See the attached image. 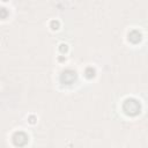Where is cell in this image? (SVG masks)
I'll use <instances>...</instances> for the list:
<instances>
[{"mask_svg": "<svg viewBox=\"0 0 148 148\" xmlns=\"http://www.w3.org/2000/svg\"><path fill=\"white\" fill-rule=\"evenodd\" d=\"M123 111L125 112V114L130 117H135L141 111V104L135 98H132V97L126 98L123 103Z\"/></svg>", "mask_w": 148, "mask_h": 148, "instance_id": "obj_1", "label": "cell"}, {"mask_svg": "<svg viewBox=\"0 0 148 148\" xmlns=\"http://www.w3.org/2000/svg\"><path fill=\"white\" fill-rule=\"evenodd\" d=\"M76 80V72L73 69H65L60 74V82L64 84H72Z\"/></svg>", "mask_w": 148, "mask_h": 148, "instance_id": "obj_2", "label": "cell"}, {"mask_svg": "<svg viewBox=\"0 0 148 148\" xmlns=\"http://www.w3.org/2000/svg\"><path fill=\"white\" fill-rule=\"evenodd\" d=\"M28 135L24 133V132H15L13 134V143L17 147H22V146H25L27 142H28Z\"/></svg>", "mask_w": 148, "mask_h": 148, "instance_id": "obj_3", "label": "cell"}, {"mask_svg": "<svg viewBox=\"0 0 148 148\" xmlns=\"http://www.w3.org/2000/svg\"><path fill=\"white\" fill-rule=\"evenodd\" d=\"M127 37H128V40H130L131 43H133V44H138V43H140L141 39H142L141 32H140L139 30H135V29H134V30H131V31L128 32Z\"/></svg>", "mask_w": 148, "mask_h": 148, "instance_id": "obj_4", "label": "cell"}, {"mask_svg": "<svg viewBox=\"0 0 148 148\" xmlns=\"http://www.w3.org/2000/svg\"><path fill=\"white\" fill-rule=\"evenodd\" d=\"M84 76L87 79H92L95 76V69L92 67H87L84 69Z\"/></svg>", "mask_w": 148, "mask_h": 148, "instance_id": "obj_5", "label": "cell"}, {"mask_svg": "<svg viewBox=\"0 0 148 148\" xmlns=\"http://www.w3.org/2000/svg\"><path fill=\"white\" fill-rule=\"evenodd\" d=\"M51 28L53 29V30H57L58 28H59V21H51Z\"/></svg>", "mask_w": 148, "mask_h": 148, "instance_id": "obj_6", "label": "cell"}, {"mask_svg": "<svg viewBox=\"0 0 148 148\" xmlns=\"http://www.w3.org/2000/svg\"><path fill=\"white\" fill-rule=\"evenodd\" d=\"M59 50H60V52H61V53H66V52H67V50H68V47H67V45H66V44H60Z\"/></svg>", "mask_w": 148, "mask_h": 148, "instance_id": "obj_7", "label": "cell"}, {"mask_svg": "<svg viewBox=\"0 0 148 148\" xmlns=\"http://www.w3.org/2000/svg\"><path fill=\"white\" fill-rule=\"evenodd\" d=\"M0 12H1V17H2V18H5V17L7 16V14H8L7 10H6V8H1Z\"/></svg>", "mask_w": 148, "mask_h": 148, "instance_id": "obj_8", "label": "cell"}, {"mask_svg": "<svg viewBox=\"0 0 148 148\" xmlns=\"http://www.w3.org/2000/svg\"><path fill=\"white\" fill-rule=\"evenodd\" d=\"M28 119H29V121H30L31 124H34V123H35V120H36V118H35L34 116H30V117H29Z\"/></svg>", "mask_w": 148, "mask_h": 148, "instance_id": "obj_9", "label": "cell"}]
</instances>
